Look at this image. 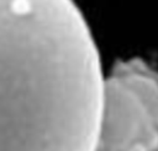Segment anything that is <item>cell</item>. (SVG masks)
Wrapping results in <instances>:
<instances>
[{
	"mask_svg": "<svg viewBox=\"0 0 158 151\" xmlns=\"http://www.w3.org/2000/svg\"><path fill=\"white\" fill-rule=\"evenodd\" d=\"M104 79L74 0H0V151H95Z\"/></svg>",
	"mask_w": 158,
	"mask_h": 151,
	"instance_id": "1",
	"label": "cell"
},
{
	"mask_svg": "<svg viewBox=\"0 0 158 151\" xmlns=\"http://www.w3.org/2000/svg\"><path fill=\"white\" fill-rule=\"evenodd\" d=\"M95 151H158V71L142 59L105 76Z\"/></svg>",
	"mask_w": 158,
	"mask_h": 151,
	"instance_id": "2",
	"label": "cell"
}]
</instances>
